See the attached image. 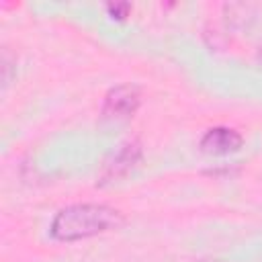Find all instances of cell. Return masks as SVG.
Here are the masks:
<instances>
[{"label":"cell","mask_w":262,"mask_h":262,"mask_svg":"<svg viewBox=\"0 0 262 262\" xmlns=\"http://www.w3.org/2000/svg\"><path fill=\"white\" fill-rule=\"evenodd\" d=\"M199 145L205 154L227 156V154L237 151L244 145V137L239 131H235L231 127H211L205 131Z\"/></svg>","instance_id":"obj_4"},{"label":"cell","mask_w":262,"mask_h":262,"mask_svg":"<svg viewBox=\"0 0 262 262\" xmlns=\"http://www.w3.org/2000/svg\"><path fill=\"white\" fill-rule=\"evenodd\" d=\"M141 104V90L135 84H119L104 94L102 117L104 119H129Z\"/></svg>","instance_id":"obj_3"},{"label":"cell","mask_w":262,"mask_h":262,"mask_svg":"<svg viewBox=\"0 0 262 262\" xmlns=\"http://www.w3.org/2000/svg\"><path fill=\"white\" fill-rule=\"evenodd\" d=\"M203 262H225V260H203Z\"/></svg>","instance_id":"obj_6"},{"label":"cell","mask_w":262,"mask_h":262,"mask_svg":"<svg viewBox=\"0 0 262 262\" xmlns=\"http://www.w3.org/2000/svg\"><path fill=\"white\" fill-rule=\"evenodd\" d=\"M123 223L125 217L115 207L102 203H76L59 209L53 215L49 223V235L55 242L72 244L115 231Z\"/></svg>","instance_id":"obj_1"},{"label":"cell","mask_w":262,"mask_h":262,"mask_svg":"<svg viewBox=\"0 0 262 262\" xmlns=\"http://www.w3.org/2000/svg\"><path fill=\"white\" fill-rule=\"evenodd\" d=\"M104 8H106L108 16H113V18H117V20L127 18L129 12H131V4H127V2H111V4H106Z\"/></svg>","instance_id":"obj_5"},{"label":"cell","mask_w":262,"mask_h":262,"mask_svg":"<svg viewBox=\"0 0 262 262\" xmlns=\"http://www.w3.org/2000/svg\"><path fill=\"white\" fill-rule=\"evenodd\" d=\"M141 158H143V149H141V143L137 139L123 141L111 154V158L104 162L98 184H108V182H117V180L125 178L127 174H131L137 168Z\"/></svg>","instance_id":"obj_2"}]
</instances>
